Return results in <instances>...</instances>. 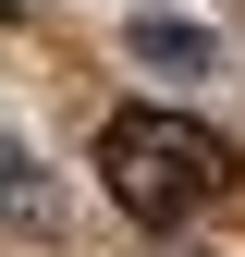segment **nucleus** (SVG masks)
Segmentation results:
<instances>
[{
  "mask_svg": "<svg viewBox=\"0 0 245 257\" xmlns=\"http://www.w3.org/2000/svg\"><path fill=\"white\" fill-rule=\"evenodd\" d=\"M98 184L122 196V220L172 233V220H196V196L233 184V147L208 122H184V110H110L98 122Z\"/></svg>",
  "mask_w": 245,
  "mask_h": 257,
  "instance_id": "nucleus-1",
  "label": "nucleus"
},
{
  "mask_svg": "<svg viewBox=\"0 0 245 257\" xmlns=\"http://www.w3.org/2000/svg\"><path fill=\"white\" fill-rule=\"evenodd\" d=\"M147 61V74H208V61H221V37H208V25H184V13H135V37H122Z\"/></svg>",
  "mask_w": 245,
  "mask_h": 257,
  "instance_id": "nucleus-2",
  "label": "nucleus"
},
{
  "mask_svg": "<svg viewBox=\"0 0 245 257\" xmlns=\"http://www.w3.org/2000/svg\"><path fill=\"white\" fill-rule=\"evenodd\" d=\"M0 220H25V233H49V184H37V159H25L13 135H0Z\"/></svg>",
  "mask_w": 245,
  "mask_h": 257,
  "instance_id": "nucleus-3",
  "label": "nucleus"
},
{
  "mask_svg": "<svg viewBox=\"0 0 245 257\" xmlns=\"http://www.w3.org/2000/svg\"><path fill=\"white\" fill-rule=\"evenodd\" d=\"M0 13H37V0H0Z\"/></svg>",
  "mask_w": 245,
  "mask_h": 257,
  "instance_id": "nucleus-4",
  "label": "nucleus"
}]
</instances>
